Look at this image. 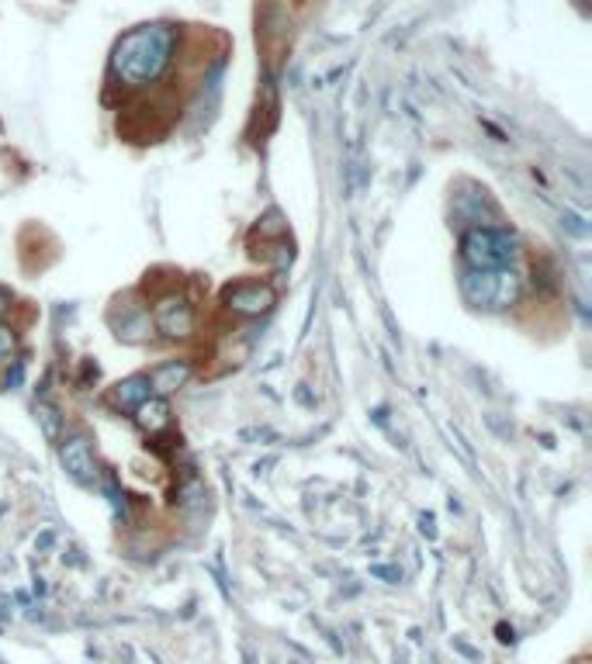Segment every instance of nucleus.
Listing matches in <instances>:
<instances>
[{
    "instance_id": "7ed1b4c3",
    "label": "nucleus",
    "mask_w": 592,
    "mask_h": 664,
    "mask_svg": "<svg viewBox=\"0 0 592 664\" xmlns=\"http://www.w3.org/2000/svg\"><path fill=\"white\" fill-rule=\"evenodd\" d=\"M520 243L513 232L492 229V225H475L461 236V260L468 263V270H499L513 267Z\"/></svg>"
},
{
    "instance_id": "f8f14e48",
    "label": "nucleus",
    "mask_w": 592,
    "mask_h": 664,
    "mask_svg": "<svg viewBox=\"0 0 592 664\" xmlns=\"http://www.w3.org/2000/svg\"><path fill=\"white\" fill-rule=\"evenodd\" d=\"M11 294H4L0 291V322H7V315H11Z\"/></svg>"
},
{
    "instance_id": "20e7f679",
    "label": "nucleus",
    "mask_w": 592,
    "mask_h": 664,
    "mask_svg": "<svg viewBox=\"0 0 592 664\" xmlns=\"http://www.w3.org/2000/svg\"><path fill=\"white\" fill-rule=\"evenodd\" d=\"M153 329L160 332L170 343H184L198 332V312H194V301L181 291H170L163 298H156L153 305Z\"/></svg>"
},
{
    "instance_id": "6e6552de",
    "label": "nucleus",
    "mask_w": 592,
    "mask_h": 664,
    "mask_svg": "<svg viewBox=\"0 0 592 664\" xmlns=\"http://www.w3.org/2000/svg\"><path fill=\"white\" fill-rule=\"evenodd\" d=\"M146 398H153V384H149V374H132L125 381H118L115 388L108 391V402L122 412H136Z\"/></svg>"
},
{
    "instance_id": "1a4fd4ad",
    "label": "nucleus",
    "mask_w": 592,
    "mask_h": 664,
    "mask_svg": "<svg viewBox=\"0 0 592 664\" xmlns=\"http://www.w3.org/2000/svg\"><path fill=\"white\" fill-rule=\"evenodd\" d=\"M136 426L142 436H163L170 426H174V412H170L167 398H146V402L136 409Z\"/></svg>"
},
{
    "instance_id": "9d476101",
    "label": "nucleus",
    "mask_w": 592,
    "mask_h": 664,
    "mask_svg": "<svg viewBox=\"0 0 592 664\" xmlns=\"http://www.w3.org/2000/svg\"><path fill=\"white\" fill-rule=\"evenodd\" d=\"M35 415H39L46 440H59V436H63V419H59V412L52 409V405H39V409H35Z\"/></svg>"
},
{
    "instance_id": "39448f33",
    "label": "nucleus",
    "mask_w": 592,
    "mask_h": 664,
    "mask_svg": "<svg viewBox=\"0 0 592 664\" xmlns=\"http://www.w3.org/2000/svg\"><path fill=\"white\" fill-rule=\"evenodd\" d=\"M222 305L239 319H260L277 305V291L267 281H239L222 291Z\"/></svg>"
},
{
    "instance_id": "0eeeda50",
    "label": "nucleus",
    "mask_w": 592,
    "mask_h": 664,
    "mask_svg": "<svg viewBox=\"0 0 592 664\" xmlns=\"http://www.w3.org/2000/svg\"><path fill=\"white\" fill-rule=\"evenodd\" d=\"M191 377H194V364L181 357V360H163L160 367H153V371H149V384H153L156 398H167V395H174V391H181Z\"/></svg>"
},
{
    "instance_id": "423d86ee",
    "label": "nucleus",
    "mask_w": 592,
    "mask_h": 664,
    "mask_svg": "<svg viewBox=\"0 0 592 664\" xmlns=\"http://www.w3.org/2000/svg\"><path fill=\"white\" fill-rule=\"evenodd\" d=\"M59 460H63V471L77 485H94L97 481V460L87 436H70V440L59 443Z\"/></svg>"
},
{
    "instance_id": "9b49d317",
    "label": "nucleus",
    "mask_w": 592,
    "mask_h": 664,
    "mask_svg": "<svg viewBox=\"0 0 592 664\" xmlns=\"http://www.w3.org/2000/svg\"><path fill=\"white\" fill-rule=\"evenodd\" d=\"M14 357H18V332L7 322H0V364H7Z\"/></svg>"
},
{
    "instance_id": "f257e3e1",
    "label": "nucleus",
    "mask_w": 592,
    "mask_h": 664,
    "mask_svg": "<svg viewBox=\"0 0 592 664\" xmlns=\"http://www.w3.org/2000/svg\"><path fill=\"white\" fill-rule=\"evenodd\" d=\"M177 42H181V32L167 21H149V25L132 28L111 49V77L125 90L153 87L174 66Z\"/></svg>"
},
{
    "instance_id": "f03ea898",
    "label": "nucleus",
    "mask_w": 592,
    "mask_h": 664,
    "mask_svg": "<svg viewBox=\"0 0 592 664\" xmlns=\"http://www.w3.org/2000/svg\"><path fill=\"white\" fill-rule=\"evenodd\" d=\"M461 294L471 308L482 312H506L523 298V277L513 267L499 270H464Z\"/></svg>"
}]
</instances>
